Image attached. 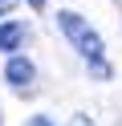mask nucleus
<instances>
[{
    "mask_svg": "<svg viewBox=\"0 0 122 126\" xmlns=\"http://www.w3.org/2000/svg\"><path fill=\"white\" fill-rule=\"evenodd\" d=\"M29 126H53V122H49V118H41V114H37V118H33Z\"/></svg>",
    "mask_w": 122,
    "mask_h": 126,
    "instance_id": "obj_5",
    "label": "nucleus"
},
{
    "mask_svg": "<svg viewBox=\"0 0 122 126\" xmlns=\"http://www.w3.org/2000/svg\"><path fill=\"white\" fill-rule=\"evenodd\" d=\"M69 126H89V118H86V114H73V122H69Z\"/></svg>",
    "mask_w": 122,
    "mask_h": 126,
    "instance_id": "obj_4",
    "label": "nucleus"
},
{
    "mask_svg": "<svg viewBox=\"0 0 122 126\" xmlns=\"http://www.w3.org/2000/svg\"><path fill=\"white\" fill-rule=\"evenodd\" d=\"M20 41H24V29L16 25V20H8V25H0V49H4V53H12V49H16Z\"/></svg>",
    "mask_w": 122,
    "mask_h": 126,
    "instance_id": "obj_3",
    "label": "nucleus"
},
{
    "mask_svg": "<svg viewBox=\"0 0 122 126\" xmlns=\"http://www.w3.org/2000/svg\"><path fill=\"white\" fill-rule=\"evenodd\" d=\"M29 4H33V8H45V0H29Z\"/></svg>",
    "mask_w": 122,
    "mask_h": 126,
    "instance_id": "obj_7",
    "label": "nucleus"
},
{
    "mask_svg": "<svg viewBox=\"0 0 122 126\" xmlns=\"http://www.w3.org/2000/svg\"><path fill=\"white\" fill-rule=\"evenodd\" d=\"M61 29L69 33V41L77 45V53H81L86 61H98V57H102V37H98L77 12H61Z\"/></svg>",
    "mask_w": 122,
    "mask_h": 126,
    "instance_id": "obj_1",
    "label": "nucleus"
},
{
    "mask_svg": "<svg viewBox=\"0 0 122 126\" xmlns=\"http://www.w3.org/2000/svg\"><path fill=\"white\" fill-rule=\"evenodd\" d=\"M12 4H16V0H0V12H8V8H12Z\"/></svg>",
    "mask_w": 122,
    "mask_h": 126,
    "instance_id": "obj_6",
    "label": "nucleus"
},
{
    "mask_svg": "<svg viewBox=\"0 0 122 126\" xmlns=\"http://www.w3.org/2000/svg\"><path fill=\"white\" fill-rule=\"evenodd\" d=\"M4 77L12 85H29L33 77H37V69H33V61L29 57H8V65H4Z\"/></svg>",
    "mask_w": 122,
    "mask_h": 126,
    "instance_id": "obj_2",
    "label": "nucleus"
}]
</instances>
